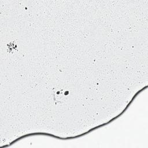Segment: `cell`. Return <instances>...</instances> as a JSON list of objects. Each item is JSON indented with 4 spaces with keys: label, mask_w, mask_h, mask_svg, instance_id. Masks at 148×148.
<instances>
[{
    "label": "cell",
    "mask_w": 148,
    "mask_h": 148,
    "mask_svg": "<svg viewBox=\"0 0 148 148\" xmlns=\"http://www.w3.org/2000/svg\"><path fill=\"white\" fill-rule=\"evenodd\" d=\"M54 102L56 105L64 103L68 98V92L63 88H54L52 92Z\"/></svg>",
    "instance_id": "1"
}]
</instances>
